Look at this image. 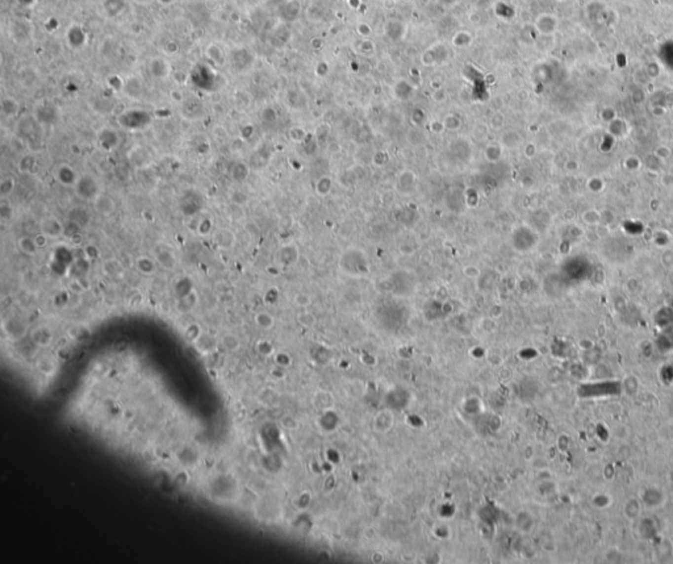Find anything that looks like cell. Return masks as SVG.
<instances>
[{
    "label": "cell",
    "mask_w": 673,
    "mask_h": 564,
    "mask_svg": "<svg viewBox=\"0 0 673 564\" xmlns=\"http://www.w3.org/2000/svg\"><path fill=\"white\" fill-rule=\"evenodd\" d=\"M193 346L197 350V353L208 355V354L213 353L217 349V341L215 339V337H212L211 334L203 333L200 336L199 339L193 343Z\"/></svg>",
    "instance_id": "4fadbf2b"
},
{
    "label": "cell",
    "mask_w": 673,
    "mask_h": 564,
    "mask_svg": "<svg viewBox=\"0 0 673 564\" xmlns=\"http://www.w3.org/2000/svg\"><path fill=\"white\" fill-rule=\"evenodd\" d=\"M249 200L250 199H249L247 192H245L241 188H234L229 193V201L234 207H246L249 204Z\"/></svg>",
    "instance_id": "44dd1931"
},
{
    "label": "cell",
    "mask_w": 673,
    "mask_h": 564,
    "mask_svg": "<svg viewBox=\"0 0 673 564\" xmlns=\"http://www.w3.org/2000/svg\"><path fill=\"white\" fill-rule=\"evenodd\" d=\"M154 258L157 261L158 266L165 268V270L172 271L178 266V259H176L175 253L166 245H157L154 249Z\"/></svg>",
    "instance_id": "7a4b0ae2"
},
{
    "label": "cell",
    "mask_w": 673,
    "mask_h": 564,
    "mask_svg": "<svg viewBox=\"0 0 673 564\" xmlns=\"http://www.w3.org/2000/svg\"><path fill=\"white\" fill-rule=\"evenodd\" d=\"M255 349L258 351V354H261L262 357H271L274 354V346L271 345L270 341H266V339H261L258 341Z\"/></svg>",
    "instance_id": "1f68e13d"
},
{
    "label": "cell",
    "mask_w": 673,
    "mask_h": 564,
    "mask_svg": "<svg viewBox=\"0 0 673 564\" xmlns=\"http://www.w3.org/2000/svg\"><path fill=\"white\" fill-rule=\"evenodd\" d=\"M79 177L80 175L76 173V170L74 167H71L70 165H67V163H63V165L59 166L57 169V173H55L57 181L65 187H74L75 183L78 182Z\"/></svg>",
    "instance_id": "8992f818"
},
{
    "label": "cell",
    "mask_w": 673,
    "mask_h": 564,
    "mask_svg": "<svg viewBox=\"0 0 673 564\" xmlns=\"http://www.w3.org/2000/svg\"><path fill=\"white\" fill-rule=\"evenodd\" d=\"M73 188H74L75 193H76L80 199L86 200V201H92V200L102 192L100 191V187H99L98 181H96L92 175H90V174L80 175L78 182L75 183V186Z\"/></svg>",
    "instance_id": "6da1fadb"
},
{
    "label": "cell",
    "mask_w": 673,
    "mask_h": 564,
    "mask_svg": "<svg viewBox=\"0 0 673 564\" xmlns=\"http://www.w3.org/2000/svg\"><path fill=\"white\" fill-rule=\"evenodd\" d=\"M17 249H19L23 254L28 255V257H35L38 251V246L35 241V237H29V235H23L17 239Z\"/></svg>",
    "instance_id": "2e32d148"
},
{
    "label": "cell",
    "mask_w": 673,
    "mask_h": 564,
    "mask_svg": "<svg viewBox=\"0 0 673 564\" xmlns=\"http://www.w3.org/2000/svg\"><path fill=\"white\" fill-rule=\"evenodd\" d=\"M39 231L46 234L49 238H61L65 235V224L61 223L54 216L43 217L39 223Z\"/></svg>",
    "instance_id": "3957f363"
},
{
    "label": "cell",
    "mask_w": 673,
    "mask_h": 564,
    "mask_svg": "<svg viewBox=\"0 0 673 564\" xmlns=\"http://www.w3.org/2000/svg\"><path fill=\"white\" fill-rule=\"evenodd\" d=\"M150 74L157 79H166L171 74V65L165 58H153L149 63Z\"/></svg>",
    "instance_id": "9c48e42d"
},
{
    "label": "cell",
    "mask_w": 673,
    "mask_h": 564,
    "mask_svg": "<svg viewBox=\"0 0 673 564\" xmlns=\"http://www.w3.org/2000/svg\"><path fill=\"white\" fill-rule=\"evenodd\" d=\"M220 342H221V346H223L224 349L226 350V351H231V353L238 351V350L241 349V345H242V343H241V339H239L235 334L231 333L224 334Z\"/></svg>",
    "instance_id": "7402d4cb"
},
{
    "label": "cell",
    "mask_w": 673,
    "mask_h": 564,
    "mask_svg": "<svg viewBox=\"0 0 673 564\" xmlns=\"http://www.w3.org/2000/svg\"><path fill=\"white\" fill-rule=\"evenodd\" d=\"M49 239L50 238H49L46 234L41 233V231L35 235V241H36V243H37L38 249H42V247L47 246V243H49Z\"/></svg>",
    "instance_id": "d590c367"
},
{
    "label": "cell",
    "mask_w": 673,
    "mask_h": 564,
    "mask_svg": "<svg viewBox=\"0 0 673 564\" xmlns=\"http://www.w3.org/2000/svg\"><path fill=\"white\" fill-rule=\"evenodd\" d=\"M69 239V242L73 245V246H82L83 245V239H82V231H78V233H74V234L69 235L66 237Z\"/></svg>",
    "instance_id": "8d00e7d4"
},
{
    "label": "cell",
    "mask_w": 673,
    "mask_h": 564,
    "mask_svg": "<svg viewBox=\"0 0 673 564\" xmlns=\"http://www.w3.org/2000/svg\"><path fill=\"white\" fill-rule=\"evenodd\" d=\"M53 337H54V334H53L50 328H47V326H37L31 332V339L33 341V343L37 346H41V347H46V346L50 345L51 341H53Z\"/></svg>",
    "instance_id": "30bf717a"
},
{
    "label": "cell",
    "mask_w": 673,
    "mask_h": 564,
    "mask_svg": "<svg viewBox=\"0 0 673 564\" xmlns=\"http://www.w3.org/2000/svg\"><path fill=\"white\" fill-rule=\"evenodd\" d=\"M250 177V167L247 166L246 162L238 161L234 162L230 167V178L235 183H245Z\"/></svg>",
    "instance_id": "5bb4252c"
},
{
    "label": "cell",
    "mask_w": 673,
    "mask_h": 564,
    "mask_svg": "<svg viewBox=\"0 0 673 564\" xmlns=\"http://www.w3.org/2000/svg\"><path fill=\"white\" fill-rule=\"evenodd\" d=\"M83 280H84L83 278H76L74 279V280H71L70 284H69V290L75 295H80L83 294V292H86V291L90 288V286H88V284L86 286Z\"/></svg>",
    "instance_id": "d6a6232c"
},
{
    "label": "cell",
    "mask_w": 673,
    "mask_h": 564,
    "mask_svg": "<svg viewBox=\"0 0 673 564\" xmlns=\"http://www.w3.org/2000/svg\"><path fill=\"white\" fill-rule=\"evenodd\" d=\"M91 203H92V207H94L95 211L98 212L99 215L104 216V217L113 215L114 211H116V200L108 193H104V192H100Z\"/></svg>",
    "instance_id": "277c9868"
},
{
    "label": "cell",
    "mask_w": 673,
    "mask_h": 564,
    "mask_svg": "<svg viewBox=\"0 0 673 564\" xmlns=\"http://www.w3.org/2000/svg\"><path fill=\"white\" fill-rule=\"evenodd\" d=\"M195 229L196 233H197L200 237H208V235H211V233L213 231V229H215V221L212 219V216L200 217Z\"/></svg>",
    "instance_id": "d6986e66"
},
{
    "label": "cell",
    "mask_w": 673,
    "mask_h": 564,
    "mask_svg": "<svg viewBox=\"0 0 673 564\" xmlns=\"http://www.w3.org/2000/svg\"><path fill=\"white\" fill-rule=\"evenodd\" d=\"M158 1H159L161 4H171V3H174L175 0H158Z\"/></svg>",
    "instance_id": "ee69618b"
},
{
    "label": "cell",
    "mask_w": 673,
    "mask_h": 564,
    "mask_svg": "<svg viewBox=\"0 0 673 564\" xmlns=\"http://www.w3.org/2000/svg\"><path fill=\"white\" fill-rule=\"evenodd\" d=\"M1 112L7 117H13L20 112V103L15 98L7 96L1 100Z\"/></svg>",
    "instance_id": "ffe728a7"
},
{
    "label": "cell",
    "mask_w": 673,
    "mask_h": 564,
    "mask_svg": "<svg viewBox=\"0 0 673 564\" xmlns=\"http://www.w3.org/2000/svg\"><path fill=\"white\" fill-rule=\"evenodd\" d=\"M67 220H71V221L80 225L83 229H86L91 224L92 217H91L90 212L87 211L84 207H73L67 213Z\"/></svg>",
    "instance_id": "7c38bea8"
},
{
    "label": "cell",
    "mask_w": 673,
    "mask_h": 564,
    "mask_svg": "<svg viewBox=\"0 0 673 564\" xmlns=\"http://www.w3.org/2000/svg\"><path fill=\"white\" fill-rule=\"evenodd\" d=\"M178 49H179V47H178V45H176L175 42H170L165 46V51L168 53V55H175Z\"/></svg>",
    "instance_id": "b9f144b4"
},
{
    "label": "cell",
    "mask_w": 673,
    "mask_h": 564,
    "mask_svg": "<svg viewBox=\"0 0 673 564\" xmlns=\"http://www.w3.org/2000/svg\"><path fill=\"white\" fill-rule=\"evenodd\" d=\"M275 361H276V363H278L279 366H283V367H286V366H288L291 363L290 357L284 353L278 354V355L275 357Z\"/></svg>",
    "instance_id": "f35d334b"
},
{
    "label": "cell",
    "mask_w": 673,
    "mask_h": 564,
    "mask_svg": "<svg viewBox=\"0 0 673 564\" xmlns=\"http://www.w3.org/2000/svg\"><path fill=\"white\" fill-rule=\"evenodd\" d=\"M129 161L130 163L137 167V169H142V167H148V166L151 163V154L142 146H136L133 149L129 151Z\"/></svg>",
    "instance_id": "52a82bcc"
},
{
    "label": "cell",
    "mask_w": 673,
    "mask_h": 564,
    "mask_svg": "<svg viewBox=\"0 0 673 564\" xmlns=\"http://www.w3.org/2000/svg\"><path fill=\"white\" fill-rule=\"evenodd\" d=\"M524 517L527 518V521H530V520H532L531 516H528V514H526V513H523V517H522V514H521L520 517H518V520H523ZM518 527H520V529L522 530V531H530V530L532 529V525H531V524H526V522H523V524H522V525H518Z\"/></svg>",
    "instance_id": "ab89813d"
},
{
    "label": "cell",
    "mask_w": 673,
    "mask_h": 564,
    "mask_svg": "<svg viewBox=\"0 0 673 564\" xmlns=\"http://www.w3.org/2000/svg\"><path fill=\"white\" fill-rule=\"evenodd\" d=\"M137 3H149L150 0H136Z\"/></svg>",
    "instance_id": "f6af8a7d"
},
{
    "label": "cell",
    "mask_w": 673,
    "mask_h": 564,
    "mask_svg": "<svg viewBox=\"0 0 673 564\" xmlns=\"http://www.w3.org/2000/svg\"><path fill=\"white\" fill-rule=\"evenodd\" d=\"M134 266L137 268V271L140 274L145 275V276H150V275H154L157 272L158 270V263L155 261V258H150L148 255H141L136 259L134 262Z\"/></svg>",
    "instance_id": "8fae6325"
},
{
    "label": "cell",
    "mask_w": 673,
    "mask_h": 564,
    "mask_svg": "<svg viewBox=\"0 0 673 564\" xmlns=\"http://www.w3.org/2000/svg\"><path fill=\"white\" fill-rule=\"evenodd\" d=\"M610 502H611V498L609 497V494H605V493L597 494V496L593 498V504H595L597 508H607Z\"/></svg>",
    "instance_id": "836d02e7"
},
{
    "label": "cell",
    "mask_w": 673,
    "mask_h": 564,
    "mask_svg": "<svg viewBox=\"0 0 673 564\" xmlns=\"http://www.w3.org/2000/svg\"><path fill=\"white\" fill-rule=\"evenodd\" d=\"M203 333L204 332H203V329H201V326H200L199 324L193 322V324H189V325H188L187 328L184 329L183 336H184V338H186V341L189 342V343H192V345H193V343H195V342L199 339L200 336H201Z\"/></svg>",
    "instance_id": "603a6c76"
},
{
    "label": "cell",
    "mask_w": 673,
    "mask_h": 564,
    "mask_svg": "<svg viewBox=\"0 0 673 564\" xmlns=\"http://www.w3.org/2000/svg\"><path fill=\"white\" fill-rule=\"evenodd\" d=\"M171 98L174 102H182V100H183V94H182L180 91L174 90L171 92Z\"/></svg>",
    "instance_id": "7bdbcfd3"
},
{
    "label": "cell",
    "mask_w": 673,
    "mask_h": 564,
    "mask_svg": "<svg viewBox=\"0 0 673 564\" xmlns=\"http://www.w3.org/2000/svg\"><path fill=\"white\" fill-rule=\"evenodd\" d=\"M254 321L261 329L264 330L271 329V328L275 325V318L272 317L270 313H267V312H259V313L255 314Z\"/></svg>",
    "instance_id": "d4e9b609"
},
{
    "label": "cell",
    "mask_w": 673,
    "mask_h": 564,
    "mask_svg": "<svg viewBox=\"0 0 673 564\" xmlns=\"http://www.w3.org/2000/svg\"><path fill=\"white\" fill-rule=\"evenodd\" d=\"M282 426L287 430H294L298 427V421L292 415H284L282 418Z\"/></svg>",
    "instance_id": "e575fe53"
},
{
    "label": "cell",
    "mask_w": 673,
    "mask_h": 564,
    "mask_svg": "<svg viewBox=\"0 0 673 564\" xmlns=\"http://www.w3.org/2000/svg\"><path fill=\"white\" fill-rule=\"evenodd\" d=\"M213 242L220 250L223 251H229L231 250L233 247L235 246L237 243V235L231 229H227V227H223V229H219V230L215 231L213 234Z\"/></svg>",
    "instance_id": "5b68a950"
},
{
    "label": "cell",
    "mask_w": 673,
    "mask_h": 564,
    "mask_svg": "<svg viewBox=\"0 0 673 564\" xmlns=\"http://www.w3.org/2000/svg\"><path fill=\"white\" fill-rule=\"evenodd\" d=\"M4 333L7 334L9 339H20L27 334V326L16 318H9L3 322Z\"/></svg>",
    "instance_id": "ba28073f"
},
{
    "label": "cell",
    "mask_w": 673,
    "mask_h": 564,
    "mask_svg": "<svg viewBox=\"0 0 673 564\" xmlns=\"http://www.w3.org/2000/svg\"><path fill=\"white\" fill-rule=\"evenodd\" d=\"M15 188H16L15 178L11 177V175L1 178V181H0V196H1L3 199H7L8 196L15 191Z\"/></svg>",
    "instance_id": "cb8c5ba5"
},
{
    "label": "cell",
    "mask_w": 673,
    "mask_h": 564,
    "mask_svg": "<svg viewBox=\"0 0 673 564\" xmlns=\"http://www.w3.org/2000/svg\"><path fill=\"white\" fill-rule=\"evenodd\" d=\"M640 514V502L636 498H630L625 504V516L629 520H635Z\"/></svg>",
    "instance_id": "484cf974"
},
{
    "label": "cell",
    "mask_w": 673,
    "mask_h": 564,
    "mask_svg": "<svg viewBox=\"0 0 673 564\" xmlns=\"http://www.w3.org/2000/svg\"><path fill=\"white\" fill-rule=\"evenodd\" d=\"M102 268L103 272L111 276V278H120L124 274V266L121 264V262L113 258L104 261L102 264Z\"/></svg>",
    "instance_id": "e0dca14e"
},
{
    "label": "cell",
    "mask_w": 673,
    "mask_h": 564,
    "mask_svg": "<svg viewBox=\"0 0 673 564\" xmlns=\"http://www.w3.org/2000/svg\"><path fill=\"white\" fill-rule=\"evenodd\" d=\"M99 141H100V146H102L104 150H112L114 146H117L118 144V136L116 134V132L111 129H104L99 137Z\"/></svg>",
    "instance_id": "ac0fdd59"
},
{
    "label": "cell",
    "mask_w": 673,
    "mask_h": 564,
    "mask_svg": "<svg viewBox=\"0 0 673 564\" xmlns=\"http://www.w3.org/2000/svg\"><path fill=\"white\" fill-rule=\"evenodd\" d=\"M36 163H37V161H36V157L33 154H25L19 161V171L24 174L31 173Z\"/></svg>",
    "instance_id": "4316f807"
},
{
    "label": "cell",
    "mask_w": 673,
    "mask_h": 564,
    "mask_svg": "<svg viewBox=\"0 0 673 564\" xmlns=\"http://www.w3.org/2000/svg\"><path fill=\"white\" fill-rule=\"evenodd\" d=\"M614 435H615V437H617V438H618V439H621V441H623V439H626L627 437H629V429H627V427L625 426V425H621V426H617V427H615V429H614Z\"/></svg>",
    "instance_id": "74e56055"
},
{
    "label": "cell",
    "mask_w": 673,
    "mask_h": 564,
    "mask_svg": "<svg viewBox=\"0 0 673 564\" xmlns=\"http://www.w3.org/2000/svg\"><path fill=\"white\" fill-rule=\"evenodd\" d=\"M659 493H660V490L655 489V488L654 489H647L646 490V493H644V496H643V501H644V500H647V498H652V501L650 502L648 508H658V506L662 504L663 494H659Z\"/></svg>",
    "instance_id": "f546056e"
},
{
    "label": "cell",
    "mask_w": 673,
    "mask_h": 564,
    "mask_svg": "<svg viewBox=\"0 0 673 564\" xmlns=\"http://www.w3.org/2000/svg\"><path fill=\"white\" fill-rule=\"evenodd\" d=\"M623 389L627 395H635L639 389V379L635 375H629L623 379Z\"/></svg>",
    "instance_id": "83f0119b"
},
{
    "label": "cell",
    "mask_w": 673,
    "mask_h": 564,
    "mask_svg": "<svg viewBox=\"0 0 673 564\" xmlns=\"http://www.w3.org/2000/svg\"><path fill=\"white\" fill-rule=\"evenodd\" d=\"M37 369H38L43 375H51V374L54 373L55 366L54 363H53V361L49 359V358H41V359L37 362Z\"/></svg>",
    "instance_id": "4dcf8cb0"
},
{
    "label": "cell",
    "mask_w": 673,
    "mask_h": 564,
    "mask_svg": "<svg viewBox=\"0 0 673 564\" xmlns=\"http://www.w3.org/2000/svg\"><path fill=\"white\" fill-rule=\"evenodd\" d=\"M82 251L83 257H84V259H87L88 262H92L95 259L100 258V250H99V247L96 246V245H94V243L83 245Z\"/></svg>",
    "instance_id": "f1b7e54d"
},
{
    "label": "cell",
    "mask_w": 673,
    "mask_h": 564,
    "mask_svg": "<svg viewBox=\"0 0 673 564\" xmlns=\"http://www.w3.org/2000/svg\"><path fill=\"white\" fill-rule=\"evenodd\" d=\"M124 92H125L130 99H140L142 96V92H144V87H142V82L136 76H130L125 80V84H124Z\"/></svg>",
    "instance_id": "9a60e30c"
},
{
    "label": "cell",
    "mask_w": 673,
    "mask_h": 564,
    "mask_svg": "<svg viewBox=\"0 0 673 564\" xmlns=\"http://www.w3.org/2000/svg\"><path fill=\"white\" fill-rule=\"evenodd\" d=\"M253 132H254L253 126H250V125L242 126V128H241V137H242L243 140H247V138L250 137Z\"/></svg>",
    "instance_id": "60d3db41"
}]
</instances>
